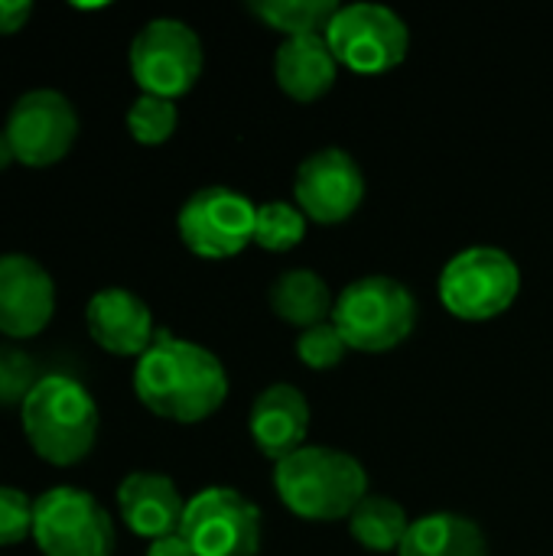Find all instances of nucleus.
Instances as JSON below:
<instances>
[{"mask_svg": "<svg viewBox=\"0 0 553 556\" xmlns=\"http://www.w3.org/2000/svg\"><path fill=\"white\" fill-rule=\"evenodd\" d=\"M134 394L160 420L202 424L228 397V371L215 352L166 329L134 365Z\"/></svg>", "mask_w": 553, "mask_h": 556, "instance_id": "nucleus-1", "label": "nucleus"}, {"mask_svg": "<svg viewBox=\"0 0 553 556\" xmlns=\"http://www.w3.org/2000/svg\"><path fill=\"white\" fill-rule=\"evenodd\" d=\"M274 492L300 521H349L355 505L368 495V472L342 450L306 443L274 466Z\"/></svg>", "mask_w": 553, "mask_h": 556, "instance_id": "nucleus-2", "label": "nucleus"}, {"mask_svg": "<svg viewBox=\"0 0 553 556\" xmlns=\"http://www.w3.org/2000/svg\"><path fill=\"white\" fill-rule=\"evenodd\" d=\"M29 450L49 466H75L98 443V404L68 375H42L20 407Z\"/></svg>", "mask_w": 553, "mask_h": 556, "instance_id": "nucleus-3", "label": "nucleus"}, {"mask_svg": "<svg viewBox=\"0 0 553 556\" xmlns=\"http://www.w3.org/2000/svg\"><path fill=\"white\" fill-rule=\"evenodd\" d=\"M332 326L352 352L381 355L404 345L417 329V300L394 277H359L336 296Z\"/></svg>", "mask_w": 553, "mask_h": 556, "instance_id": "nucleus-4", "label": "nucleus"}, {"mask_svg": "<svg viewBox=\"0 0 553 556\" xmlns=\"http://www.w3.org/2000/svg\"><path fill=\"white\" fill-rule=\"evenodd\" d=\"M437 293L450 316L463 323H489L515 306L521 293V270L508 251L476 244L447 261Z\"/></svg>", "mask_w": 553, "mask_h": 556, "instance_id": "nucleus-5", "label": "nucleus"}, {"mask_svg": "<svg viewBox=\"0 0 553 556\" xmlns=\"http://www.w3.org/2000/svg\"><path fill=\"white\" fill-rule=\"evenodd\" d=\"M127 62L140 94L176 101L196 88L205 65V52L199 33L186 20L153 16L130 39Z\"/></svg>", "mask_w": 553, "mask_h": 556, "instance_id": "nucleus-6", "label": "nucleus"}, {"mask_svg": "<svg viewBox=\"0 0 553 556\" xmlns=\"http://www.w3.org/2000/svg\"><path fill=\"white\" fill-rule=\"evenodd\" d=\"M33 541L42 556H114L117 531L91 492L55 485L36 498Z\"/></svg>", "mask_w": 553, "mask_h": 556, "instance_id": "nucleus-7", "label": "nucleus"}, {"mask_svg": "<svg viewBox=\"0 0 553 556\" xmlns=\"http://www.w3.org/2000/svg\"><path fill=\"white\" fill-rule=\"evenodd\" d=\"M326 42L342 68L355 75H385L407 59L411 29L385 3H345L326 29Z\"/></svg>", "mask_w": 553, "mask_h": 556, "instance_id": "nucleus-8", "label": "nucleus"}, {"mask_svg": "<svg viewBox=\"0 0 553 556\" xmlns=\"http://www.w3.org/2000/svg\"><path fill=\"white\" fill-rule=\"evenodd\" d=\"M257 205L231 186H205L196 189L179 215L176 231L179 241L202 261H228L238 257L248 244H254Z\"/></svg>", "mask_w": 553, "mask_h": 556, "instance_id": "nucleus-9", "label": "nucleus"}, {"mask_svg": "<svg viewBox=\"0 0 553 556\" xmlns=\"http://www.w3.org/2000/svg\"><path fill=\"white\" fill-rule=\"evenodd\" d=\"M179 534L196 556H257L264 521L238 489L212 485L186 502Z\"/></svg>", "mask_w": 553, "mask_h": 556, "instance_id": "nucleus-10", "label": "nucleus"}, {"mask_svg": "<svg viewBox=\"0 0 553 556\" xmlns=\"http://www.w3.org/2000/svg\"><path fill=\"white\" fill-rule=\"evenodd\" d=\"M7 140L13 147L16 163L46 169L68 156L78 140L81 121L75 104L55 88L23 91L7 111Z\"/></svg>", "mask_w": 553, "mask_h": 556, "instance_id": "nucleus-11", "label": "nucleus"}, {"mask_svg": "<svg viewBox=\"0 0 553 556\" xmlns=\"http://www.w3.org/2000/svg\"><path fill=\"white\" fill-rule=\"evenodd\" d=\"M293 202L316 225H342L365 202V173L349 150L323 147L297 166Z\"/></svg>", "mask_w": 553, "mask_h": 556, "instance_id": "nucleus-12", "label": "nucleus"}, {"mask_svg": "<svg viewBox=\"0 0 553 556\" xmlns=\"http://www.w3.org/2000/svg\"><path fill=\"white\" fill-rule=\"evenodd\" d=\"M55 316L52 274L29 254H0V336L33 339Z\"/></svg>", "mask_w": 553, "mask_h": 556, "instance_id": "nucleus-13", "label": "nucleus"}, {"mask_svg": "<svg viewBox=\"0 0 553 556\" xmlns=\"http://www.w3.org/2000/svg\"><path fill=\"white\" fill-rule=\"evenodd\" d=\"M85 326L91 342L117 358H140L160 332L150 306L127 287L98 290L85 306Z\"/></svg>", "mask_w": 553, "mask_h": 556, "instance_id": "nucleus-14", "label": "nucleus"}, {"mask_svg": "<svg viewBox=\"0 0 553 556\" xmlns=\"http://www.w3.org/2000/svg\"><path fill=\"white\" fill-rule=\"evenodd\" d=\"M310 401L300 388L277 381L271 388H264L248 414V433L251 443L257 446V453L264 459H271L274 466L287 456H293L297 450L306 446L310 437Z\"/></svg>", "mask_w": 553, "mask_h": 556, "instance_id": "nucleus-15", "label": "nucleus"}, {"mask_svg": "<svg viewBox=\"0 0 553 556\" xmlns=\"http://www.w3.org/2000/svg\"><path fill=\"white\" fill-rule=\"evenodd\" d=\"M117 511L127 531H134L143 541H160V538L179 534L186 498L179 495L169 476L137 469L124 476L117 485Z\"/></svg>", "mask_w": 553, "mask_h": 556, "instance_id": "nucleus-16", "label": "nucleus"}, {"mask_svg": "<svg viewBox=\"0 0 553 556\" xmlns=\"http://www.w3.org/2000/svg\"><path fill=\"white\" fill-rule=\"evenodd\" d=\"M339 59L332 55L326 36H293L277 46L274 78L280 91L300 104L326 98L339 78Z\"/></svg>", "mask_w": 553, "mask_h": 556, "instance_id": "nucleus-17", "label": "nucleus"}, {"mask_svg": "<svg viewBox=\"0 0 553 556\" xmlns=\"http://www.w3.org/2000/svg\"><path fill=\"white\" fill-rule=\"evenodd\" d=\"M267 306L271 313L306 332L313 326H323L332 319V309H336V296L329 290V283L316 274V270H306V267H293V270H284L271 290H267Z\"/></svg>", "mask_w": 553, "mask_h": 556, "instance_id": "nucleus-18", "label": "nucleus"}, {"mask_svg": "<svg viewBox=\"0 0 553 556\" xmlns=\"http://www.w3.org/2000/svg\"><path fill=\"white\" fill-rule=\"evenodd\" d=\"M398 556H489V541L473 518L433 511L411 521Z\"/></svg>", "mask_w": 553, "mask_h": 556, "instance_id": "nucleus-19", "label": "nucleus"}, {"mask_svg": "<svg viewBox=\"0 0 553 556\" xmlns=\"http://www.w3.org/2000/svg\"><path fill=\"white\" fill-rule=\"evenodd\" d=\"M411 531L407 511L385 495H365L349 515V534L359 547L372 554H398Z\"/></svg>", "mask_w": 553, "mask_h": 556, "instance_id": "nucleus-20", "label": "nucleus"}, {"mask_svg": "<svg viewBox=\"0 0 553 556\" xmlns=\"http://www.w3.org/2000/svg\"><path fill=\"white\" fill-rule=\"evenodd\" d=\"M342 3L336 0H251L248 10L284 39L293 36H326L332 16Z\"/></svg>", "mask_w": 553, "mask_h": 556, "instance_id": "nucleus-21", "label": "nucleus"}, {"mask_svg": "<svg viewBox=\"0 0 553 556\" xmlns=\"http://www.w3.org/2000/svg\"><path fill=\"white\" fill-rule=\"evenodd\" d=\"M310 218L297 208V202H264L257 205V222H254V244L271 251V254H287L306 238Z\"/></svg>", "mask_w": 553, "mask_h": 556, "instance_id": "nucleus-22", "label": "nucleus"}, {"mask_svg": "<svg viewBox=\"0 0 553 556\" xmlns=\"http://www.w3.org/2000/svg\"><path fill=\"white\" fill-rule=\"evenodd\" d=\"M179 127V108L169 98H156V94H140L130 108H127V130L137 143L143 147H160L166 143Z\"/></svg>", "mask_w": 553, "mask_h": 556, "instance_id": "nucleus-23", "label": "nucleus"}, {"mask_svg": "<svg viewBox=\"0 0 553 556\" xmlns=\"http://www.w3.org/2000/svg\"><path fill=\"white\" fill-rule=\"evenodd\" d=\"M349 352L352 349L345 345V339L332 326V319L323 323V326H313V329L300 332V339H297V358L310 371H332V368H339L345 362Z\"/></svg>", "mask_w": 553, "mask_h": 556, "instance_id": "nucleus-24", "label": "nucleus"}, {"mask_svg": "<svg viewBox=\"0 0 553 556\" xmlns=\"http://www.w3.org/2000/svg\"><path fill=\"white\" fill-rule=\"evenodd\" d=\"M36 498L13 485H0V547H16L33 538Z\"/></svg>", "mask_w": 553, "mask_h": 556, "instance_id": "nucleus-25", "label": "nucleus"}, {"mask_svg": "<svg viewBox=\"0 0 553 556\" xmlns=\"http://www.w3.org/2000/svg\"><path fill=\"white\" fill-rule=\"evenodd\" d=\"M36 384H39L36 362L20 349H0V404L23 407V401Z\"/></svg>", "mask_w": 553, "mask_h": 556, "instance_id": "nucleus-26", "label": "nucleus"}, {"mask_svg": "<svg viewBox=\"0 0 553 556\" xmlns=\"http://www.w3.org/2000/svg\"><path fill=\"white\" fill-rule=\"evenodd\" d=\"M33 16V3L29 0H0V36H13L20 33Z\"/></svg>", "mask_w": 553, "mask_h": 556, "instance_id": "nucleus-27", "label": "nucleus"}, {"mask_svg": "<svg viewBox=\"0 0 553 556\" xmlns=\"http://www.w3.org/2000/svg\"><path fill=\"white\" fill-rule=\"evenodd\" d=\"M147 556H196L192 547L186 544L183 534H169V538H160V541H150Z\"/></svg>", "mask_w": 553, "mask_h": 556, "instance_id": "nucleus-28", "label": "nucleus"}, {"mask_svg": "<svg viewBox=\"0 0 553 556\" xmlns=\"http://www.w3.org/2000/svg\"><path fill=\"white\" fill-rule=\"evenodd\" d=\"M13 160H16V156H13V147H10V140H7V130L0 127V169H7Z\"/></svg>", "mask_w": 553, "mask_h": 556, "instance_id": "nucleus-29", "label": "nucleus"}]
</instances>
